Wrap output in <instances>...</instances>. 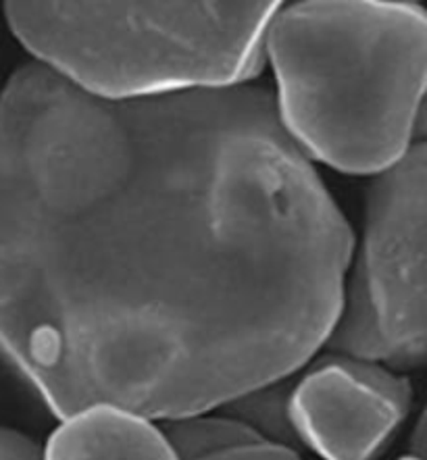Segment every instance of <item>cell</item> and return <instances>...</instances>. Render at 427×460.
Wrapping results in <instances>:
<instances>
[{
  "instance_id": "obj_1",
  "label": "cell",
  "mask_w": 427,
  "mask_h": 460,
  "mask_svg": "<svg viewBox=\"0 0 427 460\" xmlns=\"http://www.w3.org/2000/svg\"><path fill=\"white\" fill-rule=\"evenodd\" d=\"M352 248L265 85L104 101L40 63L4 85L0 358L58 419H180L288 379Z\"/></svg>"
},
{
  "instance_id": "obj_2",
  "label": "cell",
  "mask_w": 427,
  "mask_h": 460,
  "mask_svg": "<svg viewBox=\"0 0 427 460\" xmlns=\"http://www.w3.org/2000/svg\"><path fill=\"white\" fill-rule=\"evenodd\" d=\"M275 107L308 159L382 175L415 144L427 67V17L415 3H297L265 36Z\"/></svg>"
},
{
  "instance_id": "obj_3",
  "label": "cell",
  "mask_w": 427,
  "mask_h": 460,
  "mask_svg": "<svg viewBox=\"0 0 427 460\" xmlns=\"http://www.w3.org/2000/svg\"><path fill=\"white\" fill-rule=\"evenodd\" d=\"M278 3H6L36 63L104 101L248 84Z\"/></svg>"
},
{
  "instance_id": "obj_4",
  "label": "cell",
  "mask_w": 427,
  "mask_h": 460,
  "mask_svg": "<svg viewBox=\"0 0 427 460\" xmlns=\"http://www.w3.org/2000/svg\"><path fill=\"white\" fill-rule=\"evenodd\" d=\"M425 142L371 188L363 244L325 346L332 354L413 371L423 365Z\"/></svg>"
},
{
  "instance_id": "obj_5",
  "label": "cell",
  "mask_w": 427,
  "mask_h": 460,
  "mask_svg": "<svg viewBox=\"0 0 427 460\" xmlns=\"http://www.w3.org/2000/svg\"><path fill=\"white\" fill-rule=\"evenodd\" d=\"M409 379L382 365L330 354L288 394L292 433L325 460H369L403 423Z\"/></svg>"
},
{
  "instance_id": "obj_6",
  "label": "cell",
  "mask_w": 427,
  "mask_h": 460,
  "mask_svg": "<svg viewBox=\"0 0 427 460\" xmlns=\"http://www.w3.org/2000/svg\"><path fill=\"white\" fill-rule=\"evenodd\" d=\"M42 460H177L161 427L113 406H90L63 419Z\"/></svg>"
},
{
  "instance_id": "obj_7",
  "label": "cell",
  "mask_w": 427,
  "mask_h": 460,
  "mask_svg": "<svg viewBox=\"0 0 427 460\" xmlns=\"http://www.w3.org/2000/svg\"><path fill=\"white\" fill-rule=\"evenodd\" d=\"M161 431L177 460H200L265 439L245 420L207 412L163 420Z\"/></svg>"
},
{
  "instance_id": "obj_8",
  "label": "cell",
  "mask_w": 427,
  "mask_h": 460,
  "mask_svg": "<svg viewBox=\"0 0 427 460\" xmlns=\"http://www.w3.org/2000/svg\"><path fill=\"white\" fill-rule=\"evenodd\" d=\"M200 460H300V458L290 446L261 439V442L238 446V448L219 452V455H213Z\"/></svg>"
},
{
  "instance_id": "obj_9",
  "label": "cell",
  "mask_w": 427,
  "mask_h": 460,
  "mask_svg": "<svg viewBox=\"0 0 427 460\" xmlns=\"http://www.w3.org/2000/svg\"><path fill=\"white\" fill-rule=\"evenodd\" d=\"M0 460H42V448L23 433L0 427Z\"/></svg>"
},
{
  "instance_id": "obj_10",
  "label": "cell",
  "mask_w": 427,
  "mask_h": 460,
  "mask_svg": "<svg viewBox=\"0 0 427 460\" xmlns=\"http://www.w3.org/2000/svg\"><path fill=\"white\" fill-rule=\"evenodd\" d=\"M400 460H423V458H419V456H415V455H411V456H403Z\"/></svg>"
}]
</instances>
